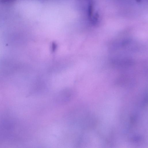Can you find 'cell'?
<instances>
[{
	"label": "cell",
	"instance_id": "cell-1",
	"mask_svg": "<svg viewBox=\"0 0 148 148\" xmlns=\"http://www.w3.org/2000/svg\"><path fill=\"white\" fill-rule=\"evenodd\" d=\"M136 1L137 2L140 3L143 1L144 0H136Z\"/></svg>",
	"mask_w": 148,
	"mask_h": 148
}]
</instances>
